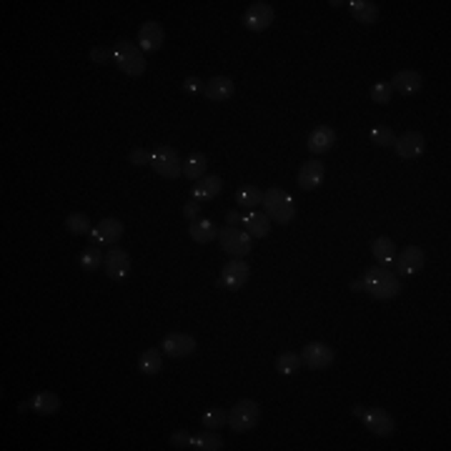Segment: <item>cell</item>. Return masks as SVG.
Returning <instances> with one entry per match:
<instances>
[{"label":"cell","instance_id":"cell-13","mask_svg":"<svg viewBox=\"0 0 451 451\" xmlns=\"http://www.w3.org/2000/svg\"><path fill=\"white\" fill-rule=\"evenodd\" d=\"M361 421H364V426H366L374 436H391L393 431H396V421L391 419V414H386V411L379 409V406L364 411Z\"/></svg>","mask_w":451,"mask_h":451},{"label":"cell","instance_id":"cell-10","mask_svg":"<svg viewBox=\"0 0 451 451\" xmlns=\"http://www.w3.org/2000/svg\"><path fill=\"white\" fill-rule=\"evenodd\" d=\"M393 266H396V273L398 278L401 276H414V273H419L421 268L426 266V254L424 249H419V246H406V249L401 251V256L398 259H393Z\"/></svg>","mask_w":451,"mask_h":451},{"label":"cell","instance_id":"cell-23","mask_svg":"<svg viewBox=\"0 0 451 451\" xmlns=\"http://www.w3.org/2000/svg\"><path fill=\"white\" fill-rule=\"evenodd\" d=\"M28 403H31V409L40 416H53L55 411L60 409V398L58 393L53 391H38L33 398H28Z\"/></svg>","mask_w":451,"mask_h":451},{"label":"cell","instance_id":"cell-3","mask_svg":"<svg viewBox=\"0 0 451 451\" xmlns=\"http://www.w3.org/2000/svg\"><path fill=\"white\" fill-rule=\"evenodd\" d=\"M113 63L118 65V70L131 78H138L146 73V55L138 48V43L131 40H118L113 45Z\"/></svg>","mask_w":451,"mask_h":451},{"label":"cell","instance_id":"cell-42","mask_svg":"<svg viewBox=\"0 0 451 451\" xmlns=\"http://www.w3.org/2000/svg\"><path fill=\"white\" fill-rule=\"evenodd\" d=\"M226 223H229V226H239V223H244V213H241L239 208H231V211L226 213Z\"/></svg>","mask_w":451,"mask_h":451},{"label":"cell","instance_id":"cell-5","mask_svg":"<svg viewBox=\"0 0 451 451\" xmlns=\"http://www.w3.org/2000/svg\"><path fill=\"white\" fill-rule=\"evenodd\" d=\"M218 244H221V249L226 251V254L234 256V259H244V256H249L251 249H254V239H251L244 229H239V226H226V229H221Z\"/></svg>","mask_w":451,"mask_h":451},{"label":"cell","instance_id":"cell-22","mask_svg":"<svg viewBox=\"0 0 451 451\" xmlns=\"http://www.w3.org/2000/svg\"><path fill=\"white\" fill-rule=\"evenodd\" d=\"M336 143V133L334 128L329 126H319L316 131H311V136H308V151H311L313 156H321L326 153V151H331Z\"/></svg>","mask_w":451,"mask_h":451},{"label":"cell","instance_id":"cell-26","mask_svg":"<svg viewBox=\"0 0 451 451\" xmlns=\"http://www.w3.org/2000/svg\"><path fill=\"white\" fill-rule=\"evenodd\" d=\"M263 203V191L259 186H241L236 191V206L244 211H256Z\"/></svg>","mask_w":451,"mask_h":451},{"label":"cell","instance_id":"cell-12","mask_svg":"<svg viewBox=\"0 0 451 451\" xmlns=\"http://www.w3.org/2000/svg\"><path fill=\"white\" fill-rule=\"evenodd\" d=\"M426 148V138L424 133L419 131H406L401 136H396V143H393V151L398 153V158L403 161H411V158H419Z\"/></svg>","mask_w":451,"mask_h":451},{"label":"cell","instance_id":"cell-7","mask_svg":"<svg viewBox=\"0 0 451 451\" xmlns=\"http://www.w3.org/2000/svg\"><path fill=\"white\" fill-rule=\"evenodd\" d=\"M249 278H251L249 263H246L244 259H234V261H229V263L223 266L221 278H218L216 286L226 288V291H241V288L249 283Z\"/></svg>","mask_w":451,"mask_h":451},{"label":"cell","instance_id":"cell-36","mask_svg":"<svg viewBox=\"0 0 451 451\" xmlns=\"http://www.w3.org/2000/svg\"><path fill=\"white\" fill-rule=\"evenodd\" d=\"M369 96H371V101L379 103V106H386L393 96V88L386 83V80H379V83L371 85V93H369Z\"/></svg>","mask_w":451,"mask_h":451},{"label":"cell","instance_id":"cell-21","mask_svg":"<svg viewBox=\"0 0 451 451\" xmlns=\"http://www.w3.org/2000/svg\"><path fill=\"white\" fill-rule=\"evenodd\" d=\"M241 226H246L244 231L251 236V239H266L271 231V218L266 216L263 211H246Z\"/></svg>","mask_w":451,"mask_h":451},{"label":"cell","instance_id":"cell-2","mask_svg":"<svg viewBox=\"0 0 451 451\" xmlns=\"http://www.w3.org/2000/svg\"><path fill=\"white\" fill-rule=\"evenodd\" d=\"M261 206H263V213L271 221L281 223V226H286V223H291L293 218H296V203L278 186L268 188V191L263 193V203H261Z\"/></svg>","mask_w":451,"mask_h":451},{"label":"cell","instance_id":"cell-19","mask_svg":"<svg viewBox=\"0 0 451 451\" xmlns=\"http://www.w3.org/2000/svg\"><path fill=\"white\" fill-rule=\"evenodd\" d=\"M221 191H223V180L218 178V175H203V178L196 180V186L191 188V196L193 201L206 203L221 196Z\"/></svg>","mask_w":451,"mask_h":451},{"label":"cell","instance_id":"cell-30","mask_svg":"<svg viewBox=\"0 0 451 451\" xmlns=\"http://www.w3.org/2000/svg\"><path fill=\"white\" fill-rule=\"evenodd\" d=\"M163 369V356H161L158 349H148L141 354L138 359V371L146 374V376H156V374Z\"/></svg>","mask_w":451,"mask_h":451},{"label":"cell","instance_id":"cell-43","mask_svg":"<svg viewBox=\"0 0 451 451\" xmlns=\"http://www.w3.org/2000/svg\"><path fill=\"white\" fill-rule=\"evenodd\" d=\"M364 411H366V406H361V403H356V406H354V414L359 416V419H361V414H364Z\"/></svg>","mask_w":451,"mask_h":451},{"label":"cell","instance_id":"cell-24","mask_svg":"<svg viewBox=\"0 0 451 451\" xmlns=\"http://www.w3.org/2000/svg\"><path fill=\"white\" fill-rule=\"evenodd\" d=\"M218 226L208 218H196V221L188 226V236H191L196 244H211V241L218 239Z\"/></svg>","mask_w":451,"mask_h":451},{"label":"cell","instance_id":"cell-17","mask_svg":"<svg viewBox=\"0 0 451 451\" xmlns=\"http://www.w3.org/2000/svg\"><path fill=\"white\" fill-rule=\"evenodd\" d=\"M324 175H326L324 163L313 158V161H306V163L301 165L296 183H298V188H301V191H313V188H319V186H321V180H324Z\"/></svg>","mask_w":451,"mask_h":451},{"label":"cell","instance_id":"cell-33","mask_svg":"<svg viewBox=\"0 0 451 451\" xmlns=\"http://www.w3.org/2000/svg\"><path fill=\"white\" fill-rule=\"evenodd\" d=\"M103 261H106V256H103V251L98 249V246H88V249L80 254V268L83 271H96L103 266Z\"/></svg>","mask_w":451,"mask_h":451},{"label":"cell","instance_id":"cell-16","mask_svg":"<svg viewBox=\"0 0 451 451\" xmlns=\"http://www.w3.org/2000/svg\"><path fill=\"white\" fill-rule=\"evenodd\" d=\"M165 40V33H163V26L156 21H148L141 26L138 31V48L143 50V53H156V50L163 45Z\"/></svg>","mask_w":451,"mask_h":451},{"label":"cell","instance_id":"cell-40","mask_svg":"<svg viewBox=\"0 0 451 451\" xmlns=\"http://www.w3.org/2000/svg\"><path fill=\"white\" fill-rule=\"evenodd\" d=\"M203 80L198 78V75H191V78L183 80V93H198V90H203Z\"/></svg>","mask_w":451,"mask_h":451},{"label":"cell","instance_id":"cell-11","mask_svg":"<svg viewBox=\"0 0 451 451\" xmlns=\"http://www.w3.org/2000/svg\"><path fill=\"white\" fill-rule=\"evenodd\" d=\"M123 223L118 218H103L98 226H93L90 231V241L93 246H116L123 239Z\"/></svg>","mask_w":451,"mask_h":451},{"label":"cell","instance_id":"cell-18","mask_svg":"<svg viewBox=\"0 0 451 451\" xmlns=\"http://www.w3.org/2000/svg\"><path fill=\"white\" fill-rule=\"evenodd\" d=\"M388 85H391L396 93H401V96H414V93L421 90V85H424V78H421L419 70L406 68V70H398V73L388 80Z\"/></svg>","mask_w":451,"mask_h":451},{"label":"cell","instance_id":"cell-27","mask_svg":"<svg viewBox=\"0 0 451 451\" xmlns=\"http://www.w3.org/2000/svg\"><path fill=\"white\" fill-rule=\"evenodd\" d=\"M371 251H374V259L379 261V266H393V259H396V246H393V241L388 239V236H379L376 241L371 244Z\"/></svg>","mask_w":451,"mask_h":451},{"label":"cell","instance_id":"cell-15","mask_svg":"<svg viewBox=\"0 0 451 451\" xmlns=\"http://www.w3.org/2000/svg\"><path fill=\"white\" fill-rule=\"evenodd\" d=\"M106 273L113 278V281H123V278L131 273V256L121 249V246H111L106 251Z\"/></svg>","mask_w":451,"mask_h":451},{"label":"cell","instance_id":"cell-29","mask_svg":"<svg viewBox=\"0 0 451 451\" xmlns=\"http://www.w3.org/2000/svg\"><path fill=\"white\" fill-rule=\"evenodd\" d=\"M206 168H208V158L203 153H191L186 156V161H183V175H186L188 180H198L206 175Z\"/></svg>","mask_w":451,"mask_h":451},{"label":"cell","instance_id":"cell-39","mask_svg":"<svg viewBox=\"0 0 451 451\" xmlns=\"http://www.w3.org/2000/svg\"><path fill=\"white\" fill-rule=\"evenodd\" d=\"M128 161H131L133 165H146V163L153 161V153L146 151V148H133L131 153H128Z\"/></svg>","mask_w":451,"mask_h":451},{"label":"cell","instance_id":"cell-28","mask_svg":"<svg viewBox=\"0 0 451 451\" xmlns=\"http://www.w3.org/2000/svg\"><path fill=\"white\" fill-rule=\"evenodd\" d=\"M191 449L196 451H218L223 449V439L213 429H203L191 436Z\"/></svg>","mask_w":451,"mask_h":451},{"label":"cell","instance_id":"cell-31","mask_svg":"<svg viewBox=\"0 0 451 451\" xmlns=\"http://www.w3.org/2000/svg\"><path fill=\"white\" fill-rule=\"evenodd\" d=\"M301 366H303L301 354H293V351H283V354H278L276 371L281 374V376H293L296 371H301Z\"/></svg>","mask_w":451,"mask_h":451},{"label":"cell","instance_id":"cell-32","mask_svg":"<svg viewBox=\"0 0 451 451\" xmlns=\"http://www.w3.org/2000/svg\"><path fill=\"white\" fill-rule=\"evenodd\" d=\"M65 231L68 234H73V236H85V234H90V218H88V213H70L68 218H65Z\"/></svg>","mask_w":451,"mask_h":451},{"label":"cell","instance_id":"cell-20","mask_svg":"<svg viewBox=\"0 0 451 451\" xmlns=\"http://www.w3.org/2000/svg\"><path fill=\"white\" fill-rule=\"evenodd\" d=\"M234 90H236L234 80L226 78V75H213V78L203 85V93H206V98H208V101H213V103L229 101V98L234 96Z\"/></svg>","mask_w":451,"mask_h":451},{"label":"cell","instance_id":"cell-1","mask_svg":"<svg viewBox=\"0 0 451 451\" xmlns=\"http://www.w3.org/2000/svg\"><path fill=\"white\" fill-rule=\"evenodd\" d=\"M351 291H366L376 301H391L401 293V278L386 266H374L359 281L351 283Z\"/></svg>","mask_w":451,"mask_h":451},{"label":"cell","instance_id":"cell-8","mask_svg":"<svg viewBox=\"0 0 451 451\" xmlns=\"http://www.w3.org/2000/svg\"><path fill=\"white\" fill-rule=\"evenodd\" d=\"M241 21H244L246 31L266 33L271 28V23H273V6H271V3H263V0H256V3L249 6V11L244 13Z\"/></svg>","mask_w":451,"mask_h":451},{"label":"cell","instance_id":"cell-14","mask_svg":"<svg viewBox=\"0 0 451 451\" xmlns=\"http://www.w3.org/2000/svg\"><path fill=\"white\" fill-rule=\"evenodd\" d=\"M161 351L168 359H186L196 351V339L188 334H168L161 341Z\"/></svg>","mask_w":451,"mask_h":451},{"label":"cell","instance_id":"cell-4","mask_svg":"<svg viewBox=\"0 0 451 451\" xmlns=\"http://www.w3.org/2000/svg\"><path fill=\"white\" fill-rule=\"evenodd\" d=\"M259 421H261V406H259V403H256L254 398H241L234 409L229 411V419H226V424H229L236 434H244V431L256 429V426H259Z\"/></svg>","mask_w":451,"mask_h":451},{"label":"cell","instance_id":"cell-38","mask_svg":"<svg viewBox=\"0 0 451 451\" xmlns=\"http://www.w3.org/2000/svg\"><path fill=\"white\" fill-rule=\"evenodd\" d=\"M88 58L93 60V63H98V65H106L108 60H113V50L106 48V45H96V48H90Z\"/></svg>","mask_w":451,"mask_h":451},{"label":"cell","instance_id":"cell-41","mask_svg":"<svg viewBox=\"0 0 451 451\" xmlns=\"http://www.w3.org/2000/svg\"><path fill=\"white\" fill-rule=\"evenodd\" d=\"M198 213H201V203L198 201H188L186 206H183V216H186L188 221H196Z\"/></svg>","mask_w":451,"mask_h":451},{"label":"cell","instance_id":"cell-35","mask_svg":"<svg viewBox=\"0 0 451 451\" xmlns=\"http://www.w3.org/2000/svg\"><path fill=\"white\" fill-rule=\"evenodd\" d=\"M371 143L379 146V148H393V143H396V133H393L388 126H376L371 131Z\"/></svg>","mask_w":451,"mask_h":451},{"label":"cell","instance_id":"cell-25","mask_svg":"<svg viewBox=\"0 0 451 451\" xmlns=\"http://www.w3.org/2000/svg\"><path fill=\"white\" fill-rule=\"evenodd\" d=\"M346 6H349L351 16L359 23H364V26H371V23L379 21V6L371 3V0H349Z\"/></svg>","mask_w":451,"mask_h":451},{"label":"cell","instance_id":"cell-34","mask_svg":"<svg viewBox=\"0 0 451 451\" xmlns=\"http://www.w3.org/2000/svg\"><path fill=\"white\" fill-rule=\"evenodd\" d=\"M226 419H229V414L223 409H218V406H213V409H206L201 416V424L206 426V429H223L226 426Z\"/></svg>","mask_w":451,"mask_h":451},{"label":"cell","instance_id":"cell-37","mask_svg":"<svg viewBox=\"0 0 451 451\" xmlns=\"http://www.w3.org/2000/svg\"><path fill=\"white\" fill-rule=\"evenodd\" d=\"M191 436L186 429H180V431H173L168 439V444L173 446V449H191Z\"/></svg>","mask_w":451,"mask_h":451},{"label":"cell","instance_id":"cell-6","mask_svg":"<svg viewBox=\"0 0 451 451\" xmlns=\"http://www.w3.org/2000/svg\"><path fill=\"white\" fill-rule=\"evenodd\" d=\"M153 170L163 178H180L183 175V158L178 156V151L173 146H158L153 151V161H151Z\"/></svg>","mask_w":451,"mask_h":451},{"label":"cell","instance_id":"cell-9","mask_svg":"<svg viewBox=\"0 0 451 451\" xmlns=\"http://www.w3.org/2000/svg\"><path fill=\"white\" fill-rule=\"evenodd\" d=\"M301 359L303 366H308L311 371H324L334 364V349L326 346L324 341H311V344L303 346Z\"/></svg>","mask_w":451,"mask_h":451}]
</instances>
